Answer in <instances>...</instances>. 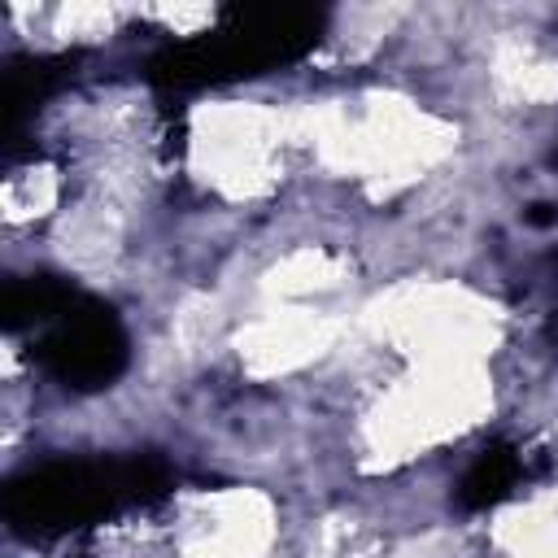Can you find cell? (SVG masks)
Segmentation results:
<instances>
[{
  "label": "cell",
  "mask_w": 558,
  "mask_h": 558,
  "mask_svg": "<svg viewBox=\"0 0 558 558\" xmlns=\"http://www.w3.org/2000/svg\"><path fill=\"white\" fill-rule=\"evenodd\" d=\"M519 471H523V462H519L514 449H506V445L484 449V453L471 462V471L462 475V484H458V506H466V510L497 506V501L519 484Z\"/></svg>",
  "instance_id": "cell-5"
},
{
  "label": "cell",
  "mask_w": 558,
  "mask_h": 558,
  "mask_svg": "<svg viewBox=\"0 0 558 558\" xmlns=\"http://www.w3.org/2000/svg\"><path fill=\"white\" fill-rule=\"evenodd\" d=\"M39 331L44 336L35 344V357L65 388H78V392L109 388L126 371V331L113 318V310L100 301L74 296Z\"/></svg>",
  "instance_id": "cell-3"
},
{
  "label": "cell",
  "mask_w": 558,
  "mask_h": 558,
  "mask_svg": "<svg viewBox=\"0 0 558 558\" xmlns=\"http://www.w3.org/2000/svg\"><path fill=\"white\" fill-rule=\"evenodd\" d=\"M166 488V471L153 458L122 462H48L26 471L4 493V514L26 536L83 527L122 506L148 501Z\"/></svg>",
  "instance_id": "cell-2"
},
{
  "label": "cell",
  "mask_w": 558,
  "mask_h": 558,
  "mask_svg": "<svg viewBox=\"0 0 558 558\" xmlns=\"http://www.w3.org/2000/svg\"><path fill=\"white\" fill-rule=\"evenodd\" d=\"M327 13L305 4H270V9H240L222 26L201 31L196 39L170 44L161 57H153V83L157 87H205L227 78H248L270 65L296 61L305 48L318 44Z\"/></svg>",
  "instance_id": "cell-1"
},
{
  "label": "cell",
  "mask_w": 558,
  "mask_h": 558,
  "mask_svg": "<svg viewBox=\"0 0 558 558\" xmlns=\"http://www.w3.org/2000/svg\"><path fill=\"white\" fill-rule=\"evenodd\" d=\"M78 292L52 275H39V279H13L4 288V327L9 331H22V327H44L52 323Z\"/></svg>",
  "instance_id": "cell-4"
}]
</instances>
